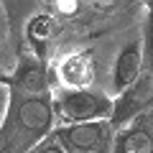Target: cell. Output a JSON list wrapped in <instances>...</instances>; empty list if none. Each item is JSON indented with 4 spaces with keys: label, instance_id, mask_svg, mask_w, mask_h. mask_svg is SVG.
<instances>
[{
    "label": "cell",
    "instance_id": "1",
    "mask_svg": "<svg viewBox=\"0 0 153 153\" xmlns=\"http://www.w3.org/2000/svg\"><path fill=\"white\" fill-rule=\"evenodd\" d=\"M54 112L56 123H92V120H110L112 117V97L100 89L82 87V89H59L54 94Z\"/></svg>",
    "mask_w": 153,
    "mask_h": 153
},
{
    "label": "cell",
    "instance_id": "2",
    "mask_svg": "<svg viewBox=\"0 0 153 153\" xmlns=\"http://www.w3.org/2000/svg\"><path fill=\"white\" fill-rule=\"evenodd\" d=\"M56 123L54 100L49 94H26L16 107V128L26 135V146L33 148L41 143Z\"/></svg>",
    "mask_w": 153,
    "mask_h": 153
},
{
    "label": "cell",
    "instance_id": "3",
    "mask_svg": "<svg viewBox=\"0 0 153 153\" xmlns=\"http://www.w3.org/2000/svg\"><path fill=\"white\" fill-rule=\"evenodd\" d=\"M153 102V71H143L130 87H125L120 94L112 97V130L125 128L130 120H138L140 112Z\"/></svg>",
    "mask_w": 153,
    "mask_h": 153
},
{
    "label": "cell",
    "instance_id": "4",
    "mask_svg": "<svg viewBox=\"0 0 153 153\" xmlns=\"http://www.w3.org/2000/svg\"><path fill=\"white\" fill-rule=\"evenodd\" d=\"M110 120H92V123H69L54 130V135L64 143L69 153H84L92 148H105Z\"/></svg>",
    "mask_w": 153,
    "mask_h": 153
},
{
    "label": "cell",
    "instance_id": "5",
    "mask_svg": "<svg viewBox=\"0 0 153 153\" xmlns=\"http://www.w3.org/2000/svg\"><path fill=\"white\" fill-rule=\"evenodd\" d=\"M143 74V41L140 38H130L115 56L112 66V94H120L125 87H130L138 76Z\"/></svg>",
    "mask_w": 153,
    "mask_h": 153
},
{
    "label": "cell",
    "instance_id": "6",
    "mask_svg": "<svg viewBox=\"0 0 153 153\" xmlns=\"http://www.w3.org/2000/svg\"><path fill=\"white\" fill-rule=\"evenodd\" d=\"M56 76L66 89H82L94 82V59L89 51H74L59 59Z\"/></svg>",
    "mask_w": 153,
    "mask_h": 153
},
{
    "label": "cell",
    "instance_id": "7",
    "mask_svg": "<svg viewBox=\"0 0 153 153\" xmlns=\"http://www.w3.org/2000/svg\"><path fill=\"white\" fill-rule=\"evenodd\" d=\"M151 151H153V135L140 123V117L120 128L115 135L112 153H151Z\"/></svg>",
    "mask_w": 153,
    "mask_h": 153
},
{
    "label": "cell",
    "instance_id": "8",
    "mask_svg": "<svg viewBox=\"0 0 153 153\" xmlns=\"http://www.w3.org/2000/svg\"><path fill=\"white\" fill-rule=\"evenodd\" d=\"M16 82L26 94H46L49 92V76H46V69L38 59H23L21 61Z\"/></svg>",
    "mask_w": 153,
    "mask_h": 153
},
{
    "label": "cell",
    "instance_id": "9",
    "mask_svg": "<svg viewBox=\"0 0 153 153\" xmlns=\"http://www.w3.org/2000/svg\"><path fill=\"white\" fill-rule=\"evenodd\" d=\"M54 26H56V18L51 16V13H38V16H33L31 21H28V38H33V41H46V38H51V33H54Z\"/></svg>",
    "mask_w": 153,
    "mask_h": 153
},
{
    "label": "cell",
    "instance_id": "10",
    "mask_svg": "<svg viewBox=\"0 0 153 153\" xmlns=\"http://www.w3.org/2000/svg\"><path fill=\"white\" fill-rule=\"evenodd\" d=\"M10 105H13V84L0 79V133L8 125V117H10Z\"/></svg>",
    "mask_w": 153,
    "mask_h": 153
},
{
    "label": "cell",
    "instance_id": "11",
    "mask_svg": "<svg viewBox=\"0 0 153 153\" xmlns=\"http://www.w3.org/2000/svg\"><path fill=\"white\" fill-rule=\"evenodd\" d=\"M28 153H69L64 148V143L59 140V138H44L41 143H36L33 148H28Z\"/></svg>",
    "mask_w": 153,
    "mask_h": 153
},
{
    "label": "cell",
    "instance_id": "12",
    "mask_svg": "<svg viewBox=\"0 0 153 153\" xmlns=\"http://www.w3.org/2000/svg\"><path fill=\"white\" fill-rule=\"evenodd\" d=\"M51 8L59 10L61 16H71V13H76V8H79V0H56Z\"/></svg>",
    "mask_w": 153,
    "mask_h": 153
},
{
    "label": "cell",
    "instance_id": "13",
    "mask_svg": "<svg viewBox=\"0 0 153 153\" xmlns=\"http://www.w3.org/2000/svg\"><path fill=\"white\" fill-rule=\"evenodd\" d=\"M5 36H8V23H5V10L0 5V44L5 41Z\"/></svg>",
    "mask_w": 153,
    "mask_h": 153
},
{
    "label": "cell",
    "instance_id": "14",
    "mask_svg": "<svg viewBox=\"0 0 153 153\" xmlns=\"http://www.w3.org/2000/svg\"><path fill=\"white\" fill-rule=\"evenodd\" d=\"M84 153H107L105 148H92V151H84Z\"/></svg>",
    "mask_w": 153,
    "mask_h": 153
},
{
    "label": "cell",
    "instance_id": "15",
    "mask_svg": "<svg viewBox=\"0 0 153 153\" xmlns=\"http://www.w3.org/2000/svg\"><path fill=\"white\" fill-rule=\"evenodd\" d=\"M41 3H46V5H54V3H56V0H41Z\"/></svg>",
    "mask_w": 153,
    "mask_h": 153
},
{
    "label": "cell",
    "instance_id": "16",
    "mask_svg": "<svg viewBox=\"0 0 153 153\" xmlns=\"http://www.w3.org/2000/svg\"><path fill=\"white\" fill-rule=\"evenodd\" d=\"M3 61H5V56H3V51H0V64H3Z\"/></svg>",
    "mask_w": 153,
    "mask_h": 153
},
{
    "label": "cell",
    "instance_id": "17",
    "mask_svg": "<svg viewBox=\"0 0 153 153\" xmlns=\"http://www.w3.org/2000/svg\"><path fill=\"white\" fill-rule=\"evenodd\" d=\"M97 3H110V0H97Z\"/></svg>",
    "mask_w": 153,
    "mask_h": 153
}]
</instances>
